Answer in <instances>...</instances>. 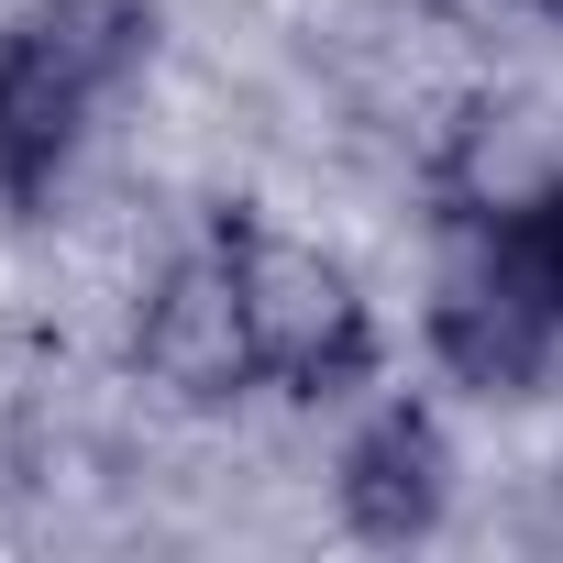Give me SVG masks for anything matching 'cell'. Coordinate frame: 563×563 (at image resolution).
Segmentation results:
<instances>
[{
  "mask_svg": "<svg viewBox=\"0 0 563 563\" xmlns=\"http://www.w3.org/2000/svg\"><path fill=\"white\" fill-rule=\"evenodd\" d=\"M133 365H144V387H166L177 409H221V398H243V387L265 376L221 232L155 265V288H144V310H133Z\"/></svg>",
  "mask_w": 563,
  "mask_h": 563,
  "instance_id": "277c9868",
  "label": "cell"
},
{
  "mask_svg": "<svg viewBox=\"0 0 563 563\" xmlns=\"http://www.w3.org/2000/svg\"><path fill=\"white\" fill-rule=\"evenodd\" d=\"M519 12H541V23H563V0H519Z\"/></svg>",
  "mask_w": 563,
  "mask_h": 563,
  "instance_id": "52a82bcc",
  "label": "cell"
},
{
  "mask_svg": "<svg viewBox=\"0 0 563 563\" xmlns=\"http://www.w3.org/2000/svg\"><path fill=\"white\" fill-rule=\"evenodd\" d=\"M431 354L475 398H530L552 376V354H563V321L530 288V265L497 243L486 199L453 210V232H442V265H431Z\"/></svg>",
  "mask_w": 563,
  "mask_h": 563,
  "instance_id": "3957f363",
  "label": "cell"
},
{
  "mask_svg": "<svg viewBox=\"0 0 563 563\" xmlns=\"http://www.w3.org/2000/svg\"><path fill=\"white\" fill-rule=\"evenodd\" d=\"M155 56V0H34L0 23V199H56L89 111Z\"/></svg>",
  "mask_w": 563,
  "mask_h": 563,
  "instance_id": "6da1fadb",
  "label": "cell"
},
{
  "mask_svg": "<svg viewBox=\"0 0 563 563\" xmlns=\"http://www.w3.org/2000/svg\"><path fill=\"white\" fill-rule=\"evenodd\" d=\"M486 221H497V243L530 265V288L552 299V321H563V177H530V188L486 199Z\"/></svg>",
  "mask_w": 563,
  "mask_h": 563,
  "instance_id": "8992f818",
  "label": "cell"
},
{
  "mask_svg": "<svg viewBox=\"0 0 563 563\" xmlns=\"http://www.w3.org/2000/svg\"><path fill=\"white\" fill-rule=\"evenodd\" d=\"M221 254H232L254 354H265V376L288 398H354L376 376V310L321 243L265 232V221H221Z\"/></svg>",
  "mask_w": 563,
  "mask_h": 563,
  "instance_id": "7a4b0ae2",
  "label": "cell"
},
{
  "mask_svg": "<svg viewBox=\"0 0 563 563\" xmlns=\"http://www.w3.org/2000/svg\"><path fill=\"white\" fill-rule=\"evenodd\" d=\"M332 497H343V530H365V541H431L453 519V431H442V409L431 398H387L343 442Z\"/></svg>",
  "mask_w": 563,
  "mask_h": 563,
  "instance_id": "5b68a950",
  "label": "cell"
}]
</instances>
